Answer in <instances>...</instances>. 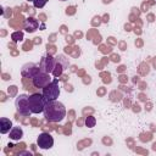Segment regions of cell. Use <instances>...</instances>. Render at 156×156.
<instances>
[{
	"mask_svg": "<svg viewBox=\"0 0 156 156\" xmlns=\"http://www.w3.org/2000/svg\"><path fill=\"white\" fill-rule=\"evenodd\" d=\"M43 113H44V117L46 118V121L57 123V122L63 121V118L66 117V107L62 102H60L57 100L46 101Z\"/></svg>",
	"mask_w": 156,
	"mask_h": 156,
	"instance_id": "obj_1",
	"label": "cell"
},
{
	"mask_svg": "<svg viewBox=\"0 0 156 156\" xmlns=\"http://www.w3.org/2000/svg\"><path fill=\"white\" fill-rule=\"evenodd\" d=\"M28 101H29V107H30L32 113L38 115L40 112H44V107H45L46 100H45L43 94L34 93V94L28 96Z\"/></svg>",
	"mask_w": 156,
	"mask_h": 156,
	"instance_id": "obj_2",
	"label": "cell"
},
{
	"mask_svg": "<svg viewBox=\"0 0 156 156\" xmlns=\"http://www.w3.org/2000/svg\"><path fill=\"white\" fill-rule=\"evenodd\" d=\"M41 94L44 95L46 101H52V100H57V98L60 96V87H58V79L55 77L48 85H45L43 88Z\"/></svg>",
	"mask_w": 156,
	"mask_h": 156,
	"instance_id": "obj_3",
	"label": "cell"
},
{
	"mask_svg": "<svg viewBox=\"0 0 156 156\" xmlns=\"http://www.w3.org/2000/svg\"><path fill=\"white\" fill-rule=\"evenodd\" d=\"M15 107L18 115L28 117L29 115H32L30 107H29V101H28V96L26 94H20L17 95L16 100H15Z\"/></svg>",
	"mask_w": 156,
	"mask_h": 156,
	"instance_id": "obj_4",
	"label": "cell"
},
{
	"mask_svg": "<svg viewBox=\"0 0 156 156\" xmlns=\"http://www.w3.org/2000/svg\"><path fill=\"white\" fill-rule=\"evenodd\" d=\"M51 77H50V73L48 72H44L41 69H39L32 78V83L35 88H44L45 85H48L50 82H51Z\"/></svg>",
	"mask_w": 156,
	"mask_h": 156,
	"instance_id": "obj_5",
	"label": "cell"
},
{
	"mask_svg": "<svg viewBox=\"0 0 156 156\" xmlns=\"http://www.w3.org/2000/svg\"><path fill=\"white\" fill-rule=\"evenodd\" d=\"M55 58H56V63H55V67H54V71H52L51 74L57 78V77H60V76L62 74V72H63L66 68H68L69 61H68V58H67L65 55H58V56H56Z\"/></svg>",
	"mask_w": 156,
	"mask_h": 156,
	"instance_id": "obj_6",
	"label": "cell"
},
{
	"mask_svg": "<svg viewBox=\"0 0 156 156\" xmlns=\"http://www.w3.org/2000/svg\"><path fill=\"white\" fill-rule=\"evenodd\" d=\"M55 63H56V58H55L52 55H50V54H45V55L41 57L40 62H39V67H40L41 71L48 72V73L51 74L52 71H54Z\"/></svg>",
	"mask_w": 156,
	"mask_h": 156,
	"instance_id": "obj_7",
	"label": "cell"
},
{
	"mask_svg": "<svg viewBox=\"0 0 156 156\" xmlns=\"http://www.w3.org/2000/svg\"><path fill=\"white\" fill-rule=\"evenodd\" d=\"M37 145L43 150H49L54 146V138L50 133H41L37 138Z\"/></svg>",
	"mask_w": 156,
	"mask_h": 156,
	"instance_id": "obj_8",
	"label": "cell"
},
{
	"mask_svg": "<svg viewBox=\"0 0 156 156\" xmlns=\"http://www.w3.org/2000/svg\"><path fill=\"white\" fill-rule=\"evenodd\" d=\"M39 69H40L39 65H35V63L30 62V63H26V65L22 66L21 73H22L23 77H27V78H30V79H32L33 76H34Z\"/></svg>",
	"mask_w": 156,
	"mask_h": 156,
	"instance_id": "obj_9",
	"label": "cell"
},
{
	"mask_svg": "<svg viewBox=\"0 0 156 156\" xmlns=\"http://www.w3.org/2000/svg\"><path fill=\"white\" fill-rule=\"evenodd\" d=\"M38 27H39V22H38V20H35L33 17L26 18L23 22V29L28 33H34L38 29Z\"/></svg>",
	"mask_w": 156,
	"mask_h": 156,
	"instance_id": "obj_10",
	"label": "cell"
},
{
	"mask_svg": "<svg viewBox=\"0 0 156 156\" xmlns=\"http://www.w3.org/2000/svg\"><path fill=\"white\" fill-rule=\"evenodd\" d=\"M12 122L11 119L6 118V117H1L0 118V133L1 134H7L11 129H12Z\"/></svg>",
	"mask_w": 156,
	"mask_h": 156,
	"instance_id": "obj_11",
	"label": "cell"
},
{
	"mask_svg": "<svg viewBox=\"0 0 156 156\" xmlns=\"http://www.w3.org/2000/svg\"><path fill=\"white\" fill-rule=\"evenodd\" d=\"M9 138L11 140H15V141H18L23 138V129L17 126V127H12V129L9 132Z\"/></svg>",
	"mask_w": 156,
	"mask_h": 156,
	"instance_id": "obj_12",
	"label": "cell"
},
{
	"mask_svg": "<svg viewBox=\"0 0 156 156\" xmlns=\"http://www.w3.org/2000/svg\"><path fill=\"white\" fill-rule=\"evenodd\" d=\"M84 123H85V126H87L88 128H93V127H95V124H96V118H95L94 116H88V117L85 118Z\"/></svg>",
	"mask_w": 156,
	"mask_h": 156,
	"instance_id": "obj_13",
	"label": "cell"
},
{
	"mask_svg": "<svg viewBox=\"0 0 156 156\" xmlns=\"http://www.w3.org/2000/svg\"><path fill=\"white\" fill-rule=\"evenodd\" d=\"M11 39H12L13 41H22V40H23V32L16 30V32L11 33Z\"/></svg>",
	"mask_w": 156,
	"mask_h": 156,
	"instance_id": "obj_14",
	"label": "cell"
},
{
	"mask_svg": "<svg viewBox=\"0 0 156 156\" xmlns=\"http://www.w3.org/2000/svg\"><path fill=\"white\" fill-rule=\"evenodd\" d=\"M46 2H48V0H35V1H33V5L37 9H43L46 5Z\"/></svg>",
	"mask_w": 156,
	"mask_h": 156,
	"instance_id": "obj_15",
	"label": "cell"
},
{
	"mask_svg": "<svg viewBox=\"0 0 156 156\" xmlns=\"http://www.w3.org/2000/svg\"><path fill=\"white\" fill-rule=\"evenodd\" d=\"M21 155H29V156H30L32 154H30V152H28V151H22V152H20V154H18V156H21Z\"/></svg>",
	"mask_w": 156,
	"mask_h": 156,
	"instance_id": "obj_16",
	"label": "cell"
},
{
	"mask_svg": "<svg viewBox=\"0 0 156 156\" xmlns=\"http://www.w3.org/2000/svg\"><path fill=\"white\" fill-rule=\"evenodd\" d=\"M27 1H30V2H33V1H35V0H27Z\"/></svg>",
	"mask_w": 156,
	"mask_h": 156,
	"instance_id": "obj_17",
	"label": "cell"
},
{
	"mask_svg": "<svg viewBox=\"0 0 156 156\" xmlns=\"http://www.w3.org/2000/svg\"><path fill=\"white\" fill-rule=\"evenodd\" d=\"M60 1H67V0H60Z\"/></svg>",
	"mask_w": 156,
	"mask_h": 156,
	"instance_id": "obj_18",
	"label": "cell"
}]
</instances>
